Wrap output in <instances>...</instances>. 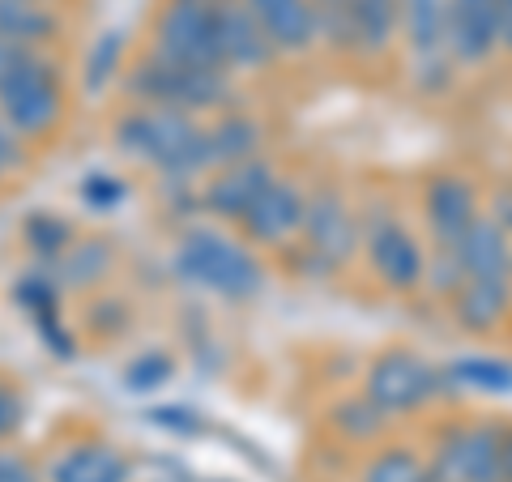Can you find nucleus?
<instances>
[{"mask_svg": "<svg viewBox=\"0 0 512 482\" xmlns=\"http://www.w3.org/2000/svg\"><path fill=\"white\" fill-rule=\"evenodd\" d=\"M120 150H128L141 163H154L171 175H197L210 167L205 158V133L188 120V111H167V107H141L116 128Z\"/></svg>", "mask_w": 512, "mask_h": 482, "instance_id": "f257e3e1", "label": "nucleus"}, {"mask_svg": "<svg viewBox=\"0 0 512 482\" xmlns=\"http://www.w3.org/2000/svg\"><path fill=\"white\" fill-rule=\"evenodd\" d=\"M175 269L192 286H205L222 299H252L261 291V265L227 235L214 231H188L180 252H175Z\"/></svg>", "mask_w": 512, "mask_h": 482, "instance_id": "f03ea898", "label": "nucleus"}, {"mask_svg": "<svg viewBox=\"0 0 512 482\" xmlns=\"http://www.w3.org/2000/svg\"><path fill=\"white\" fill-rule=\"evenodd\" d=\"M504 431L508 423L474 419L440 431L431 474L440 482H504Z\"/></svg>", "mask_w": 512, "mask_h": 482, "instance_id": "7ed1b4c3", "label": "nucleus"}, {"mask_svg": "<svg viewBox=\"0 0 512 482\" xmlns=\"http://www.w3.org/2000/svg\"><path fill=\"white\" fill-rule=\"evenodd\" d=\"M448 389L444 380V367L427 363L423 355H414V350H384V355L372 359L363 376V397L372 401L380 414H410L427 406L431 397H440Z\"/></svg>", "mask_w": 512, "mask_h": 482, "instance_id": "20e7f679", "label": "nucleus"}, {"mask_svg": "<svg viewBox=\"0 0 512 482\" xmlns=\"http://www.w3.org/2000/svg\"><path fill=\"white\" fill-rule=\"evenodd\" d=\"M363 252L376 278L393 295H414L427 282V252L406 222H397L389 210L363 214Z\"/></svg>", "mask_w": 512, "mask_h": 482, "instance_id": "39448f33", "label": "nucleus"}, {"mask_svg": "<svg viewBox=\"0 0 512 482\" xmlns=\"http://www.w3.org/2000/svg\"><path fill=\"white\" fill-rule=\"evenodd\" d=\"M158 56L188 69H227L218 47L214 0H167V9L158 13Z\"/></svg>", "mask_w": 512, "mask_h": 482, "instance_id": "423d86ee", "label": "nucleus"}, {"mask_svg": "<svg viewBox=\"0 0 512 482\" xmlns=\"http://www.w3.org/2000/svg\"><path fill=\"white\" fill-rule=\"evenodd\" d=\"M128 90L150 107L197 111V107H214L227 99V77L214 69H188V64H171L163 56H154L128 77Z\"/></svg>", "mask_w": 512, "mask_h": 482, "instance_id": "0eeeda50", "label": "nucleus"}, {"mask_svg": "<svg viewBox=\"0 0 512 482\" xmlns=\"http://www.w3.org/2000/svg\"><path fill=\"white\" fill-rule=\"evenodd\" d=\"M299 235L316 269H342L363 244V218H355V205L338 188H320L308 197Z\"/></svg>", "mask_w": 512, "mask_h": 482, "instance_id": "6e6552de", "label": "nucleus"}, {"mask_svg": "<svg viewBox=\"0 0 512 482\" xmlns=\"http://www.w3.org/2000/svg\"><path fill=\"white\" fill-rule=\"evenodd\" d=\"M423 218H427V235L431 248H448L461 252L466 235L478 218H483V197L470 175L461 171H436L423 188Z\"/></svg>", "mask_w": 512, "mask_h": 482, "instance_id": "1a4fd4ad", "label": "nucleus"}, {"mask_svg": "<svg viewBox=\"0 0 512 482\" xmlns=\"http://www.w3.org/2000/svg\"><path fill=\"white\" fill-rule=\"evenodd\" d=\"M60 116V90H56V77L43 60L30 56L18 73L0 86V120H5L13 133H47Z\"/></svg>", "mask_w": 512, "mask_h": 482, "instance_id": "9d476101", "label": "nucleus"}, {"mask_svg": "<svg viewBox=\"0 0 512 482\" xmlns=\"http://www.w3.org/2000/svg\"><path fill=\"white\" fill-rule=\"evenodd\" d=\"M500 56V5L495 0H453L448 9V60L457 69H483Z\"/></svg>", "mask_w": 512, "mask_h": 482, "instance_id": "9b49d317", "label": "nucleus"}, {"mask_svg": "<svg viewBox=\"0 0 512 482\" xmlns=\"http://www.w3.org/2000/svg\"><path fill=\"white\" fill-rule=\"evenodd\" d=\"M448 9H453V0H402V30L410 56L419 60L423 73L436 77H448L457 69L448 60Z\"/></svg>", "mask_w": 512, "mask_h": 482, "instance_id": "f8f14e48", "label": "nucleus"}, {"mask_svg": "<svg viewBox=\"0 0 512 482\" xmlns=\"http://www.w3.org/2000/svg\"><path fill=\"white\" fill-rule=\"evenodd\" d=\"M303 214H308V197H303L299 184H286V180H274L261 197L252 201V210L239 218L248 239L256 244H282L303 231Z\"/></svg>", "mask_w": 512, "mask_h": 482, "instance_id": "ddd939ff", "label": "nucleus"}, {"mask_svg": "<svg viewBox=\"0 0 512 482\" xmlns=\"http://www.w3.org/2000/svg\"><path fill=\"white\" fill-rule=\"evenodd\" d=\"M214 18L227 69H256V64H269L278 56L261 22H256V13L248 9V0H214Z\"/></svg>", "mask_w": 512, "mask_h": 482, "instance_id": "4468645a", "label": "nucleus"}, {"mask_svg": "<svg viewBox=\"0 0 512 482\" xmlns=\"http://www.w3.org/2000/svg\"><path fill=\"white\" fill-rule=\"evenodd\" d=\"M461 265H466V282L508 286L512 291V235L483 214L461 244Z\"/></svg>", "mask_w": 512, "mask_h": 482, "instance_id": "2eb2a0df", "label": "nucleus"}, {"mask_svg": "<svg viewBox=\"0 0 512 482\" xmlns=\"http://www.w3.org/2000/svg\"><path fill=\"white\" fill-rule=\"evenodd\" d=\"M278 175L261 158H248V163H235V167H222V175H214L210 188H205V210L218 214V218H244L252 210V201L274 184Z\"/></svg>", "mask_w": 512, "mask_h": 482, "instance_id": "dca6fc26", "label": "nucleus"}, {"mask_svg": "<svg viewBox=\"0 0 512 482\" xmlns=\"http://www.w3.org/2000/svg\"><path fill=\"white\" fill-rule=\"evenodd\" d=\"M256 22L274 43V52H308L316 43V13L312 0H248Z\"/></svg>", "mask_w": 512, "mask_h": 482, "instance_id": "f3484780", "label": "nucleus"}, {"mask_svg": "<svg viewBox=\"0 0 512 482\" xmlns=\"http://www.w3.org/2000/svg\"><path fill=\"white\" fill-rule=\"evenodd\" d=\"M448 308H453V320H457L461 333L491 337V333H500V325H504L508 312H512V291H508V286L466 282L453 299H448Z\"/></svg>", "mask_w": 512, "mask_h": 482, "instance_id": "a211bd4d", "label": "nucleus"}, {"mask_svg": "<svg viewBox=\"0 0 512 482\" xmlns=\"http://www.w3.org/2000/svg\"><path fill=\"white\" fill-rule=\"evenodd\" d=\"M350 18H355V52L380 56L393 47L402 26V0H350Z\"/></svg>", "mask_w": 512, "mask_h": 482, "instance_id": "6ab92c4d", "label": "nucleus"}, {"mask_svg": "<svg viewBox=\"0 0 512 482\" xmlns=\"http://www.w3.org/2000/svg\"><path fill=\"white\" fill-rule=\"evenodd\" d=\"M52 482H128V461L107 444H82L56 461Z\"/></svg>", "mask_w": 512, "mask_h": 482, "instance_id": "aec40b11", "label": "nucleus"}, {"mask_svg": "<svg viewBox=\"0 0 512 482\" xmlns=\"http://www.w3.org/2000/svg\"><path fill=\"white\" fill-rule=\"evenodd\" d=\"M256 146H261V128L248 116H227L205 133V158H210V167L248 163V158H256Z\"/></svg>", "mask_w": 512, "mask_h": 482, "instance_id": "412c9836", "label": "nucleus"}, {"mask_svg": "<svg viewBox=\"0 0 512 482\" xmlns=\"http://www.w3.org/2000/svg\"><path fill=\"white\" fill-rule=\"evenodd\" d=\"M444 380L453 384V389L500 397V393H512V363L495 359V355H466V359L444 367Z\"/></svg>", "mask_w": 512, "mask_h": 482, "instance_id": "4be33fe9", "label": "nucleus"}, {"mask_svg": "<svg viewBox=\"0 0 512 482\" xmlns=\"http://www.w3.org/2000/svg\"><path fill=\"white\" fill-rule=\"evenodd\" d=\"M52 30H56V18L39 0H0V39L30 52V43H43Z\"/></svg>", "mask_w": 512, "mask_h": 482, "instance_id": "5701e85b", "label": "nucleus"}, {"mask_svg": "<svg viewBox=\"0 0 512 482\" xmlns=\"http://www.w3.org/2000/svg\"><path fill=\"white\" fill-rule=\"evenodd\" d=\"M427 478H431V465L406 444L380 448L359 474V482H427Z\"/></svg>", "mask_w": 512, "mask_h": 482, "instance_id": "b1692460", "label": "nucleus"}, {"mask_svg": "<svg viewBox=\"0 0 512 482\" xmlns=\"http://www.w3.org/2000/svg\"><path fill=\"white\" fill-rule=\"evenodd\" d=\"M329 419H333V427H338L346 440H355V444L376 440L380 431L389 427V414H380L363 393H359V397H342L338 406H333Z\"/></svg>", "mask_w": 512, "mask_h": 482, "instance_id": "393cba45", "label": "nucleus"}, {"mask_svg": "<svg viewBox=\"0 0 512 482\" xmlns=\"http://www.w3.org/2000/svg\"><path fill=\"white\" fill-rule=\"evenodd\" d=\"M312 13H316V43H329L333 52H355L350 0H312Z\"/></svg>", "mask_w": 512, "mask_h": 482, "instance_id": "a878e982", "label": "nucleus"}, {"mask_svg": "<svg viewBox=\"0 0 512 482\" xmlns=\"http://www.w3.org/2000/svg\"><path fill=\"white\" fill-rule=\"evenodd\" d=\"M107 265H111L107 244H99V239H86V244H73L69 252L60 256V278L73 282V286H86L94 278H103Z\"/></svg>", "mask_w": 512, "mask_h": 482, "instance_id": "bb28decb", "label": "nucleus"}, {"mask_svg": "<svg viewBox=\"0 0 512 482\" xmlns=\"http://www.w3.org/2000/svg\"><path fill=\"white\" fill-rule=\"evenodd\" d=\"M167 380H171V359L167 355H141V359H133L124 367V384L133 393H150Z\"/></svg>", "mask_w": 512, "mask_h": 482, "instance_id": "cd10ccee", "label": "nucleus"}, {"mask_svg": "<svg viewBox=\"0 0 512 482\" xmlns=\"http://www.w3.org/2000/svg\"><path fill=\"white\" fill-rule=\"evenodd\" d=\"M82 201L90 205V210H111V205L124 201V184L116 180V175H107V171H94V175H86V184H82Z\"/></svg>", "mask_w": 512, "mask_h": 482, "instance_id": "c85d7f7f", "label": "nucleus"}, {"mask_svg": "<svg viewBox=\"0 0 512 482\" xmlns=\"http://www.w3.org/2000/svg\"><path fill=\"white\" fill-rule=\"evenodd\" d=\"M150 423L175 431V436H192V431H201V419L192 410H184V406H158V410H150Z\"/></svg>", "mask_w": 512, "mask_h": 482, "instance_id": "c756f323", "label": "nucleus"}, {"mask_svg": "<svg viewBox=\"0 0 512 482\" xmlns=\"http://www.w3.org/2000/svg\"><path fill=\"white\" fill-rule=\"evenodd\" d=\"M18 427H22V397L0 384V440H5L9 431H18Z\"/></svg>", "mask_w": 512, "mask_h": 482, "instance_id": "7c9ffc66", "label": "nucleus"}, {"mask_svg": "<svg viewBox=\"0 0 512 482\" xmlns=\"http://www.w3.org/2000/svg\"><path fill=\"white\" fill-rule=\"evenodd\" d=\"M483 214L495 218V222H500V227L512 235V184H500V188L491 192V201L483 205Z\"/></svg>", "mask_w": 512, "mask_h": 482, "instance_id": "2f4dec72", "label": "nucleus"}, {"mask_svg": "<svg viewBox=\"0 0 512 482\" xmlns=\"http://www.w3.org/2000/svg\"><path fill=\"white\" fill-rule=\"evenodd\" d=\"M0 482H39V474L30 470V461L18 453H0Z\"/></svg>", "mask_w": 512, "mask_h": 482, "instance_id": "473e14b6", "label": "nucleus"}, {"mask_svg": "<svg viewBox=\"0 0 512 482\" xmlns=\"http://www.w3.org/2000/svg\"><path fill=\"white\" fill-rule=\"evenodd\" d=\"M120 52V39L116 35H103L99 52H94V69H90V86H103V77L111 73V56Z\"/></svg>", "mask_w": 512, "mask_h": 482, "instance_id": "72a5a7b5", "label": "nucleus"}, {"mask_svg": "<svg viewBox=\"0 0 512 482\" xmlns=\"http://www.w3.org/2000/svg\"><path fill=\"white\" fill-rule=\"evenodd\" d=\"M30 60V52H26V47H18V43H9V39H0V86H5L9 82V77L13 73H18L22 69V64Z\"/></svg>", "mask_w": 512, "mask_h": 482, "instance_id": "f704fd0d", "label": "nucleus"}, {"mask_svg": "<svg viewBox=\"0 0 512 482\" xmlns=\"http://www.w3.org/2000/svg\"><path fill=\"white\" fill-rule=\"evenodd\" d=\"M13 163H18V146H13V128L0 120V175H5Z\"/></svg>", "mask_w": 512, "mask_h": 482, "instance_id": "c9c22d12", "label": "nucleus"}, {"mask_svg": "<svg viewBox=\"0 0 512 482\" xmlns=\"http://www.w3.org/2000/svg\"><path fill=\"white\" fill-rule=\"evenodd\" d=\"M500 5V56H512V0H495Z\"/></svg>", "mask_w": 512, "mask_h": 482, "instance_id": "e433bc0d", "label": "nucleus"}, {"mask_svg": "<svg viewBox=\"0 0 512 482\" xmlns=\"http://www.w3.org/2000/svg\"><path fill=\"white\" fill-rule=\"evenodd\" d=\"M504 482H512V423L504 431Z\"/></svg>", "mask_w": 512, "mask_h": 482, "instance_id": "4c0bfd02", "label": "nucleus"}, {"mask_svg": "<svg viewBox=\"0 0 512 482\" xmlns=\"http://www.w3.org/2000/svg\"><path fill=\"white\" fill-rule=\"evenodd\" d=\"M427 482H440V478H436V474H431V478H427Z\"/></svg>", "mask_w": 512, "mask_h": 482, "instance_id": "58836bf2", "label": "nucleus"}]
</instances>
